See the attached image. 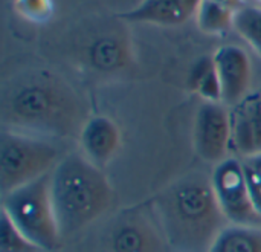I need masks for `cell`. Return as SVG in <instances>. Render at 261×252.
<instances>
[{"label":"cell","instance_id":"9a60e30c","mask_svg":"<svg viewBox=\"0 0 261 252\" xmlns=\"http://www.w3.org/2000/svg\"><path fill=\"white\" fill-rule=\"evenodd\" d=\"M188 84L203 101L222 103V86L213 57H202L196 61L190 70Z\"/></svg>","mask_w":261,"mask_h":252},{"label":"cell","instance_id":"2e32d148","mask_svg":"<svg viewBox=\"0 0 261 252\" xmlns=\"http://www.w3.org/2000/svg\"><path fill=\"white\" fill-rule=\"evenodd\" d=\"M236 9L216 3L213 0H202L196 14L197 26L202 32L210 35H222L234 28Z\"/></svg>","mask_w":261,"mask_h":252},{"label":"cell","instance_id":"9c48e42d","mask_svg":"<svg viewBox=\"0 0 261 252\" xmlns=\"http://www.w3.org/2000/svg\"><path fill=\"white\" fill-rule=\"evenodd\" d=\"M220 86L222 103L236 107L246 96L252 83V63L248 52L237 44H226L213 55Z\"/></svg>","mask_w":261,"mask_h":252},{"label":"cell","instance_id":"7c38bea8","mask_svg":"<svg viewBox=\"0 0 261 252\" xmlns=\"http://www.w3.org/2000/svg\"><path fill=\"white\" fill-rule=\"evenodd\" d=\"M83 155L102 168L116 155L121 144V133L118 125L107 116L89 118L80 133Z\"/></svg>","mask_w":261,"mask_h":252},{"label":"cell","instance_id":"7a4b0ae2","mask_svg":"<svg viewBox=\"0 0 261 252\" xmlns=\"http://www.w3.org/2000/svg\"><path fill=\"white\" fill-rule=\"evenodd\" d=\"M153 205L171 252H208L229 225L214 196L211 178L199 171L164 188Z\"/></svg>","mask_w":261,"mask_h":252},{"label":"cell","instance_id":"ba28073f","mask_svg":"<svg viewBox=\"0 0 261 252\" xmlns=\"http://www.w3.org/2000/svg\"><path fill=\"white\" fill-rule=\"evenodd\" d=\"M232 147V121L228 106L205 101L194 121V148L197 155L213 164L225 161Z\"/></svg>","mask_w":261,"mask_h":252},{"label":"cell","instance_id":"8fae6325","mask_svg":"<svg viewBox=\"0 0 261 252\" xmlns=\"http://www.w3.org/2000/svg\"><path fill=\"white\" fill-rule=\"evenodd\" d=\"M232 148L242 158L261 155V93L232 107Z\"/></svg>","mask_w":261,"mask_h":252},{"label":"cell","instance_id":"5b68a950","mask_svg":"<svg viewBox=\"0 0 261 252\" xmlns=\"http://www.w3.org/2000/svg\"><path fill=\"white\" fill-rule=\"evenodd\" d=\"M60 161L57 145L47 139L14 130H3L0 135L2 196L52 173Z\"/></svg>","mask_w":261,"mask_h":252},{"label":"cell","instance_id":"ffe728a7","mask_svg":"<svg viewBox=\"0 0 261 252\" xmlns=\"http://www.w3.org/2000/svg\"><path fill=\"white\" fill-rule=\"evenodd\" d=\"M242 165L252 204L261 216V155L242 158Z\"/></svg>","mask_w":261,"mask_h":252},{"label":"cell","instance_id":"3957f363","mask_svg":"<svg viewBox=\"0 0 261 252\" xmlns=\"http://www.w3.org/2000/svg\"><path fill=\"white\" fill-rule=\"evenodd\" d=\"M50 193L63 239L98 220L115 202L107 176L81 153H70L57 164L50 173Z\"/></svg>","mask_w":261,"mask_h":252},{"label":"cell","instance_id":"277c9868","mask_svg":"<svg viewBox=\"0 0 261 252\" xmlns=\"http://www.w3.org/2000/svg\"><path fill=\"white\" fill-rule=\"evenodd\" d=\"M2 211L43 252L58 248L63 236L52 202L50 173L2 196Z\"/></svg>","mask_w":261,"mask_h":252},{"label":"cell","instance_id":"6da1fadb","mask_svg":"<svg viewBox=\"0 0 261 252\" xmlns=\"http://www.w3.org/2000/svg\"><path fill=\"white\" fill-rule=\"evenodd\" d=\"M0 116L9 130L40 138L80 136L89 119L81 95L46 69L28 70L6 84Z\"/></svg>","mask_w":261,"mask_h":252},{"label":"cell","instance_id":"5bb4252c","mask_svg":"<svg viewBox=\"0 0 261 252\" xmlns=\"http://www.w3.org/2000/svg\"><path fill=\"white\" fill-rule=\"evenodd\" d=\"M87 60L96 70H116L125 64V44L116 37H96L87 46Z\"/></svg>","mask_w":261,"mask_h":252},{"label":"cell","instance_id":"52a82bcc","mask_svg":"<svg viewBox=\"0 0 261 252\" xmlns=\"http://www.w3.org/2000/svg\"><path fill=\"white\" fill-rule=\"evenodd\" d=\"M211 185L217 204L229 223L261 228V216L252 204L242 159L229 156L216 164Z\"/></svg>","mask_w":261,"mask_h":252},{"label":"cell","instance_id":"e0dca14e","mask_svg":"<svg viewBox=\"0 0 261 252\" xmlns=\"http://www.w3.org/2000/svg\"><path fill=\"white\" fill-rule=\"evenodd\" d=\"M234 29L261 57V8L243 5L234 14Z\"/></svg>","mask_w":261,"mask_h":252},{"label":"cell","instance_id":"d6986e66","mask_svg":"<svg viewBox=\"0 0 261 252\" xmlns=\"http://www.w3.org/2000/svg\"><path fill=\"white\" fill-rule=\"evenodd\" d=\"M15 11L32 23H46L54 14L52 0H15Z\"/></svg>","mask_w":261,"mask_h":252},{"label":"cell","instance_id":"30bf717a","mask_svg":"<svg viewBox=\"0 0 261 252\" xmlns=\"http://www.w3.org/2000/svg\"><path fill=\"white\" fill-rule=\"evenodd\" d=\"M202 0H142L138 6L118 14L130 23L179 26L197 14Z\"/></svg>","mask_w":261,"mask_h":252},{"label":"cell","instance_id":"4fadbf2b","mask_svg":"<svg viewBox=\"0 0 261 252\" xmlns=\"http://www.w3.org/2000/svg\"><path fill=\"white\" fill-rule=\"evenodd\" d=\"M208 252H261V228L229 223Z\"/></svg>","mask_w":261,"mask_h":252},{"label":"cell","instance_id":"ac0fdd59","mask_svg":"<svg viewBox=\"0 0 261 252\" xmlns=\"http://www.w3.org/2000/svg\"><path fill=\"white\" fill-rule=\"evenodd\" d=\"M0 252H43L34 245L2 211L0 220Z\"/></svg>","mask_w":261,"mask_h":252},{"label":"cell","instance_id":"8992f818","mask_svg":"<svg viewBox=\"0 0 261 252\" xmlns=\"http://www.w3.org/2000/svg\"><path fill=\"white\" fill-rule=\"evenodd\" d=\"M106 252H171L153 200L118 213L104 236Z\"/></svg>","mask_w":261,"mask_h":252},{"label":"cell","instance_id":"44dd1931","mask_svg":"<svg viewBox=\"0 0 261 252\" xmlns=\"http://www.w3.org/2000/svg\"><path fill=\"white\" fill-rule=\"evenodd\" d=\"M213 2L220 3V5H225V6H229V8L236 9V11L243 6V0H213Z\"/></svg>","mask_w":261,"mask_h":252}]
</instances>
